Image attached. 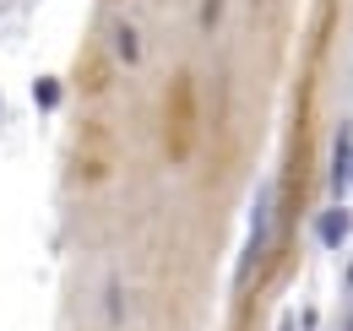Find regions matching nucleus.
<instances>
[{"label": "nucleus", "mask_w": 353, "mask_h": 331, "mask_svg": "<svg viewBox=\"0 0 353 331\" xmlns=\"http://www.w3.org/2000/svg\"><path fill=\"white\" fill-rule=\"evenodd\" d=\"M315 234H321V245H343L348 239V212H326Z\"/></svg>", "instance_id": "nucleus-1"}, {"label": "nucleus", "mask_w": 353, "mask_h": 331, "mask_svg": "<svg viewBox=\"0 0 353 331\" xmlns=\"http://www.w3.org/2000/svg\"><path fill=\"white\" fill-rule=\"evenodd\" d=\"M348 277H353V272H348Z\"/></svg>", "instance_id": "nucleus-2"}]
</instances>
